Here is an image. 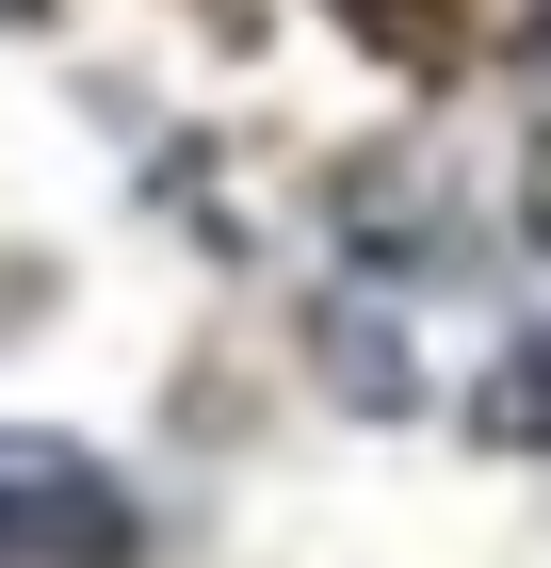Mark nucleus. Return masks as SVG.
<instances>
[{
	"label": "nucleus",
	"mask_w": 551,
	"mask_h": 568,
	"mask_svg": "<svg viewBox=\"0 0 551 568\" xmlns=\"http://www.w3.org/2000/svg\"><path fill=\"white\" fill-rule=\"evenodd\" d=\"M130 504L82 471V455H49V438H0V552H114Z\"/></svg>",
	"instance_id": "nucleus-1"
}]
</instances>
